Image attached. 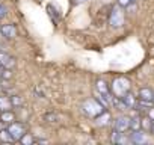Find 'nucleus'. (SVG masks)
Instances as JSON below:
<instances>
[{
	"label": "nucleus",
	"mask_w": 154,
	"mask_h": 145,
	"mask_svg": "<svg viewBox=\"0 0 154 145\" xmlns=\"http://www.w3.org/2000/svg\"><path fill=\"white\" fill-rule=\"evenodd\" d=\"M109 88H110V94L113 97L121 98L125 92L130 91L131 85H130V80L128 79H125V77H116V79H113V82H112V85Z\"/></svg>",
	"instance_id": "nucleus-1"
},
{
	"label": "nucleus",
	"mask_w": 154,
	"mask_h": 145,
	"mask_svg": "<svg viewBox=\"0 0 154 145\" xmlns=\"http://www.w3.org/2000/svg\"><path fill=\"white\" fill-rule=\"evenodd\" d=\"M103 110H104V107H103L95 98H89V100H86V101L82 104V112H83L86 116H89V118H95V116L100 115Z\"/></svg>",
	"instance_id": "nucleus-2"
},
{
	"label": "nucleus",
	"mask_w": 154,
	"mask_h": 145,
	"mask_svg": "<svg viewBox=\"0 0 154 145\" xmlns=\"http://www.w3.org/2000/svg\"><path fill=\"white\" fill-rule=\"evenodd\" d=\"M8 131L11 133V136L14 137V140H18L24 133H26V125L23 122H11L8 124Z\"/></svg>",
	"instance_id": "nucleus-3"
},
{
	"label": "nucleus",
	"mask_w": 154,
	"mask_h": 145,
	"mask_svg": "<svg viewBox=\"0 0 154 145\" xmlns=\"http://www.w3.org/2000/svg\"><path fill=\"white\" fill-rule=\"evenodd\" d=\"M109 23L112 27L118 29L124 24V12L119 9V8H113L112 12H110V18H109Z\"/></svg>",
	"instance_id": "nucleus-4"
},
{
	"label": "nucleus",
	"mask_w": 154,
	"mask_h": 145,
	"mask_svg": "<svg viewBox=\"0 0 154 145\" xmlns=\"http://www.w3.org/2000/svg\"><path fill=\"white\" fill-rule=\"evenodd\" d=\"M113 128L121 131V133H125L127 130H130V118L128 116H118L115 121H113Z\"/></svg>",
	"instance_id": "nucleus-5"
},
{
	"label": "nucleus",
	"mask_w": 154,
	"mask_h": 145,
	"mask_svg": "<svg viewBox=\"0 0 154 145\" xmlns=\"http://www.w3.org/2000/svg\"><path fill=\"white\" fill-rule=\"evenodd\" d=\"M130 142L134 143V145H142V143H146L148 142V137H146L145 133H142V130H136V131L131 133Z\"/></svg>",
	"instance_id": "nucleus-6"
},
{
	"label": "nucleus",
	"mask_w": 154,
	"mask_h": 145,
	"mask_svg": "<svg viewBox=\"0 0 154 145\" xmlns=\"http://www.w3.org/2000/svg\"><path fill=\"white\" fill-rule=\"evenodd\" d=\"M95 88H97V92H98V94L104 95V97L110 101V97H112V94H110V88H109V85H107L104 80H97Z\"/></svg>",
	"instance_id": "nucleus-7"
},
{
	"label": "nucleus",
	"mask_w": 154,
	"mask_h": 145,
	"mask_svg": "<svg viewBox=\"0 0 154 145\" xmlns=\"http://www.w3.org/2000/svg\"><path fill=\"white\" fill-rule=\"evenodd\" d=\"M0 33H2V36H5L8 39H12L17 35V29H15L14 24H3L0 27Z\"/></svg>",
	"instance_id": "nucleus-8"
},
{
	"label": "nucleus",
	"mask_w": 154,
	"mask_h": 145,
	"mask_svg": "<svg viewBox=\"0 0 154 145\" xmlns=\"http://www.w3.org/2000/svg\"><path fill=\"white\" fill-rule=\"evenodd\" d=\"M0 65H3L6 68H12L15 66V59L5 51H0Z\"/></svg>",
	"instance_id": "nucleus-9"
},
{
	"label": "nucleus",
	"mask_w": 154,
	"mask_h": 145,
	"mask_svg": "<svg viewBox=\"0 0 154 145\" xmlns=\"http://www.w3.org/2000/svg\"><path fill=\"white\" fill-rule=\"evenodd\" d=\"M14 121H15V113L12 110H2L0 112V122L2 124L8 125V124H11Z\"/></svg>",
	"instance_id": "nucleus-10"
},
{
	"label": "nucleus",
	"mask_w": 154,
	"mask_h": 145,
	"mask_svg": "<svg viewBox=\"0 0 154 145\" xmlns=\"http://www.w3.org/2000/svg\"><path fill=\"white\" fill-rule=\"evenodd\" d=\"M121 100H122V103L125 104V107L127 109H133L134 107V104H136V97L128 91V92H125L122 97H121Z\"/></svg>",
	"instance_id": "nucleus-11"
},
{
	"label": "nucleus",
	"mask_w": 154,
	"mask_h": 145,
	"mask_svg": "<svg viewBox=\"0 0 154 145\" xmlns=\"http://www.w3.org/2000/svg\"><path fill=\"white\" fill-rule=\"evenodd\" d=\"M94 119H95V122H97L98 125H106V124L110 121V113H109V112L104 109V110H103L100 115H97Z\"/></svg>",
	"instance_id": "nucleus-12"
},
{
	"label": "nucleus",
	"mask_w": 154,
	"mask_h": 145,
	"mask_svg": "<svg viewBox=\"0 0 154 145\" xmlns=\"http://www.w3.org/2000/svg\"><path fill=\"white\" fill-rule=\"evenodd\" d=\"M0 142H2V143H12V142H15L14 137L11 136V133L8 131L6 127L0 128Z\"/></svg>",
	"instance_id": "nucleus-13"
},
{
	"label": "nucleus",
	"mask_w": 154,
	"mask_h": 145,
	"mask_svg": "<svg viewBox=\"0 0 154 145\" xmlns=\"http://www.w3.org/2000/svg\"><path fill=\"white\" fill-rule=\"evenodd\" d=\"M152 95H154V91L149 89V88H140L139 89V98L140 100H151L152 101Z\"/></svg>",
	"instance_id": "nucleus-14"
},
{
	"label": "nucleus",
	"mask_w": 154,
	"mask_h": 145,
	"mask_svg": "<svg viewBox=\"0 0 154 145\" xmlns=\"http://www.w3.org/2000/svg\"><path fill=\"white\" fill-rule=\"evenodd\" d=\"M11 109H12V104H11L9 97L0 95V112H2V110H11Z\"/></svg>",
	"instance_id": "nucleus-15"
},
{
	"label": "nucleus",
	"mask_w": 154,
	"mask_h": 145,
	"mask_svg": "<svg viewBox=\"0 0 154 145\" xmlns=\"http://www.w3.org/2000/svg\"><path fill=\"white\" fill-rule=\"evenodd\" d=\"M12 79V69L0 65V80H9Z\"/></svg>",
	"instance_id": "nucleus-16"
},
{
	"label": "nucleus",
	"mask_w": 154,
	"mask_h": 145,
	"mask_svg": "<svg viewBox=\"0 0 154 145\" xmlns=\"http://www.w3.org/2000/svg\"><path fill=\"white\" fill-rule=\"evenodd\" d=\"M152 122H154V121H152L149 116H143V118H140V130H143V131H149Z\"/></svg>",
	"instance_id": "nucleus-17"
},
{
	"label": "nucleus",
	"mask_w": 154,
	"mask_h": 145,
	"mask_svg": "<svg viewBox=\"0 0 154 145\" xmlns=\"http://www.w3.org/2000/svg\"><path fill=\"white\" fill-rule=\"evenodd\" d=\"M130 130H133V131L140 130V116L139 115L130 118Z\"/></svg>",
	"instance_id": "nucleus-18"
},
{
	"label": "nucleus",
	"mask_w": 154,
	"mask_h": 145,
	"mask_svg": "<svg viewBox=\"0 0 154 145\" xmlns=\"http://www.w3.org/2000/svg\"><path fill=\"white\" fill-rule=\"evenodd\" d=\"M18 140H20L23 145H30V143H33V142H35V137H33L30 133H27V131H26V133H24Z\"/></svg>",
	"instance_id": "nucleus-19"
},
{
	"label": "nucleus",
	"mask_w": 154,
	"mask_h": 145,
	"mask_svg": "<svg viewBox=\"0 0 154 145\" xmlns=\"http://www.w3.org/2000/svg\"><path fill=\"white\" fill-rule=\"evenodd\" d=\"M9 100H11L12 107H21L23 106V98L20 95H12V97H9Z\"/></svg>",
	"instance_id": "nucleus-20"
},
{
	"label": "nucleus",
	"mask_w": 154,
	"mask_h": 145,
	"mask_svg": "<svg viewBox=\"0 0 154 145\" xmlns=\"http://www.w3.org/2000/svg\"><path fill=\"white\" fill-rule=\"evenodd\" d=\"M137 2V0H118V5L121 6V8H131V6H134V3Z\"/></svg>",
	"instance_id": "nucleus-21"
},
{
	"label": "nucleus",
	"mask_w": 154,
	"mask_h": 145,
	"mask_svg": "<svg viewBox=\"0 0 154 145\" xmlns=\"http://www.w3.org/2000/svg\"><path fill=\"white\" fill-rule=\"evenodd\" d=\"M95 100H97V101H98V103L104 107V109H107V107H109V104H110V101H109L104 95H101V94H98V95L95 97Z\"/></svg>",
	"instance_id": "nucleus-22"
},
{
	"label": "nucleus",
	"mask_w": 154,
	"mask_h": 145,
	"mask_svg": "<svg viewBox=\"0 0 154 145\" xmlns=\"http://www.w3.org/2000/svg\"><path fill=\"white\" fill-rule=\"evenodd\" d=\"M119 136H121V131H118V130H112V134H110V142L112 143H118V140H119Z\"/></svg>",
	"instance_id": "nucleus-23"
},
{
	"label": "nucleus",
	"mask_w": 154,
	"mask_h": 145,
	"mask_svg": "<svg viewBox=\"0 0 154 145\" xmlns=\"http://www.w3.org/2000/svg\"><path fill=\"white\" fill-rule=\"evenodd\" d=\"M44 118H45V121H48V122H57V119H59L57 115H56V113H51V112H50V113H45Z\"/></svg>",
	"instance_id": "nucleus-24"
},
{
	"label": "nucleus",
	"mask_w": 154,
	"mask_h": 145,
	"mask_svg": "<svg viewBox=\"0 0 154 145\" xmlns=\"http://www.w3.org/2000/svg\"><path fill=\"white\" fill-rule=\"evenodd\" d=\"M8 15V9L2 5V3H0V20H2V18H5Z\"/></svg>",
	"instance_id": "nucleus-25"
},
{
	"label": "nucleus",
	"mask_w": 154,
	"mask_h": 145,
	"mask_svg": "<svg viewBox=\"0 0 154 145\" xmlns=\"http://www.w3.org/2000/svg\"><path fill=\"white\" fill-rule=\"evenodd\" d=\"M149 133L154 134V122H152V125H151V128H149Z\"/></svg>",
	"instance_id": "nucleus-26"
},
{
	"label": "nucleus",
	"mask_w": 154,
	"mask_h": 145,
	"mask_svg": "<svg viewBox=\"0 0 154 145\" xmlns=\"http://www.w3.org/2000/svg\"><path fill=\"white\" fill-rule=\"evenodd\" d=\"M77 2H85V0H77Z\"/></svg>",
	"instance_id": "nucleus-27"
},
{
	"label": "nucleus",
	"mask_w": 154,
	"mask_h": 145,
	"mask_svg": "<svg viewBox=\"0 0 154 145\" xmlns=\"http://www.w3.org/2000/svg\"><path fill=\"white\" fill-rule=\"evenodd\" d=\"M152 103H154V95H152Z\"/></svg>",
	"instance_id": "nucleus-28"
},
{
	"label": "nucleus",
	"mask_w": 154,
	"mask_h": 145,
	"mask_svg": "<svg viewBox=\"0 0 154 145\" xmlns=\"http://www.w3.org/2000/svg\"><path fill=\"white\" fill-rule=\"evenodd\" d=\"M0 92H2V88H0Z\"/></svg>",
	"instance_id": "nucleus-29"
},
{
	"label": "nucleus",
	"mask_w": 154,
	"mask_h": 145,
	"mask_svg": "<svg viewBox=\"0 0 154 145\" xmlns=\"http://www.w3.org/2000/svg\"><path fill=\"white\" fill-rule=\"evenodd\" d=\"M0 35H2V33H0Z\"/></svg>",
	"instance_id": "nucleus-30"
},
{
	"label": "nucleus",
	"mask_w": 154,
	"mask_h": 145,
	"mask_svg": "<svg viewBox=\"0 0 154 145\" xmlns=\"http://www.w3.org/2000/svg\"><path fill=\"white\" fill-rule=\"evenodd\" d=\"M152 121H154V119H152Z\"/></svg>",
	"instance_id": "nucleus-31"
}]
</instances>
